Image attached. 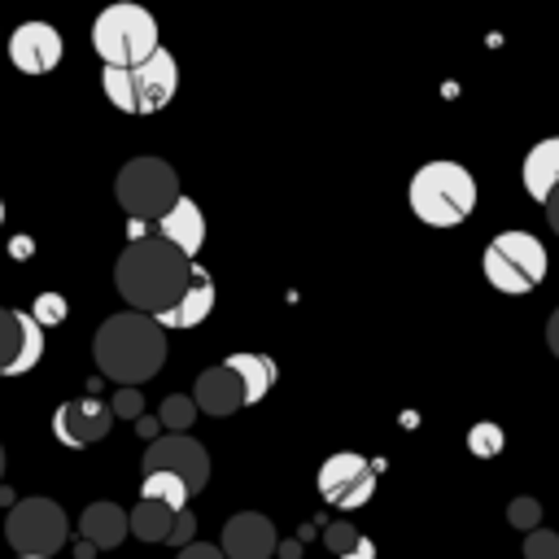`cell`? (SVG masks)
<instances>
[{
    "label": "cell",
    "mask_w": 559,
    "mask_h": 559,
    "mask_svg": "<svg viewBox=\"0 0 559 559\" xmlns=\"http://www.w3.org/2000/svg\"><path fill=\"white\" fill-rule=\"evenodd\" d=\"M192 275H197V262L162 236H135L114 262V284L122 301L148 319L175 310L192 288Z\"/></svg>",
    "instance_id": "cell-1"
},
{
    "label": "cell",
    "mask_w": 559,
    "mask_h": 559,
    "mask_svg": "<svg viewBox=\"0 0 559 559\" xmlns=\"http://www.w3.org/2000/svg\"><path fill=\"white\" fill-rule=\"evenodd\" d=\"M92 358L96 367L122 384V389H135L144 380H153L166 362V332L157 328V319L148 314H109L100 328H96V341H92Z\"/></svg>",
    "instance_id": "cell-2"
},
{
    "label": "cell",
    "mask_w": 559,
    "mask_h": 559,
    "mask_svg": "<svg viewBox=\"0 0 559 559\" xmlns=\"http://www.w3.org/2000/svg\"><path fill=\"white\" fill-rule=\"evenodd\" d=\"M411 210L428 227H459L476 210V179L459 162H424L411 175Z\"/></svg>",
    "instance_id": "cell-3"
},
{
    "label": "cell",
    "mask_w": 559,
    "mask_h": 559,
    "mask_svg": "<svg viewBox=\"0 0 559 559\" xmlns=\"http://www.w3.org/2000/svg\"><path fill=\"white\" fill-rule=\"evenodd\" d=\"M92 48L105 66H144L153 52H162L157 44V22L148 9L122 0V4H109L96 22H92Z\"/></svg>",
    "instance_id": "cell-4"
},
{
    "label": "cell",
    "mask_w": 559,
    "mask_h": 559,
    "mask_svg": "<svg viewBox=\"0 0 559 559\" xmlns=\"http://www.w3.org/2000/svg\"><path fill=\"white\" fill-rule=\"evenodd\" d=\"M100 87H105L109 105L122 109V114H157L162 105H170V96L179 87V66L162 48L144 66H127V70L105 66L100 70Z\"/></svg>",
    "instance_id": "cell-5"
},
{
    "label": "cell",
    "mask_w": 559,
    "mask_h": 559,
    "mask_svg": "<svg viewBox=\"0 0 559 559\" xmlns=\"http://www.w3.org/2000/svg\"><path fill=\"white\" fill-rule=\"evenodd\" d=\"M480 266H485V280H489L498 293L520 297V293H533V288L546 280L550 258H546V249H542V240H537L533 231H498V236L485 245Z\"/></svg>",
    "instance_id": "cell-6"
},
{
    "label": "cell",
    "mask_w": 559,
    "mask_h": 559,
    "mask_svg": "<svg viewBox=\"0 0 559 559\" xmlns=\"http://www.w3.org/2000/svg\"><path fill=\"white\" fill-rule=\"evenodd\" d=\"M114 197L131 218H166L179 205V175L170 162L162 157H131L118 179H114Z\"/></svg>",
    "instance_id": "cell-7"
},
{
    "label": "cell",
    "mask_w": 559,
    "mask_h": 559,
    "mask_svg": "<svg viewBox=\"0 0 559 559\" xmlns=\"http://www.w3.org/2000/svg\"><path fill=\"white\" fill-rule=\"evenodd\" d=\"M66 511L52 498H22L4 520V537L17 559H52L66 546Z\"/></svg>",
    "instance_id": "cell-8"
},
{
    "label": "cell",
    "mask_w": 559,
    "mask_h": 559,
    "mask_svg": "<svg viewBox=\"0 0 559 559\" xmlns=\"http://www.w3.org/2000/svg\"><path fill=\"white\" fill-rule=\"evenodd\" d=\"M376 472H380V463H367L362 454L341 450V454H332V459L319 467V493H323L332 507H341V511H358V507L371 502Z\"/></svg>",
    "instance_id": "cell-9"
},
{
    "label": "cell",
    "mask_w": 559,
    "mask_h": 559,
    "mask_svg": "<svg viewBox=\"0 0 559 559\" xmlns=\"http://www.w3.org/2000/svg\"><path fill=\"white\" fill-rule=\"evenodd\" d=\"M148 472H170L179 476L192 493L205 489L210 480V454L201 441H192L188 432H166V437H153L148 450H144V476Z\"/></svg>",
    "instance_id": "cell-10"
},
{
    "label": "cell",
    "mask_w": 559,
    "mask_h": 559,
    "mask_svg": "<svg viewBox=\"0 0 559 559\" xmlns=\"http://www.w3.org/2000/svg\"><path fill=\"white\" fill-rule=\"evenodd\" d=\"M109 424H114V406H105L96 393L70 397L52 415V432H57L61 445H92L109 432Z\"/></svg>",
    "instance_id": "cell-11"
},
{
    "label": "cell",
    "mask_w": 559,
    "mask_h": 559,
    "mask_svg": "<svg viewBox=\"0 0 559 559\" xmlns=\"http://www.w3.org/2000/svg\"><path fill=\"white\" fill-rule=\"evenodd\" d=\"M9 61L22 74H48V70H57V61H61V35H57V26H48V22H22L9 35Z\"/></svg>",
    "instance_id": "cell-12"
},
{
    "label": "cell",
    "mask_w": 559,
    "mask_h": 559,
    "mask_svg": "<svg viewBox=\"0 0 559 559\" xmlns=\"http://www.w3.org/2000/svg\"><path fill=\"white\" fill-rule=\"evenodd\" d=\"M218 550L227 559H271L275 550V524L262 511H240L223 524V542Z\"/></svg>",
    "instance_id": "cell-13"
},
{
    "label": "cell",
    "mask_w": 559,
    "mask_h": 559,
    "mask_svg": "<svg viewBox=\"0 0 559 559\" xmlns=\"http://www.w3.org/2000/svg\"><path fill=\"white\" fill-rule=\"evenodd\" d=\"M192 402H197V411H205V415H231V411L249 406V393H245L240 376H236L227 362H214V367H205V371L197 376Z\"/></svg>",
    "instance_id": "cell-14"
},
{
    "label": "cell",
    "mask_w": 559,
    "mask_h": 559,
    "mask_svg": "<svg viewBox=\"0 0 559 559\" xmlns=\"http://www.w3.org/2000/svg\"><path fill=\"white\" fill-rule=\"evenodd\" d=\"M79 533L92 550H114L131 533V511H122L118 502H92L79 515Z\"/></svg>",
    "instance_id": "cell-15"
},
{
    "label": "cell",
    "mask_w": 559,
    "mask_h": 559,
    "mask_svg": "<svg viewBox=\"0 0 559 559\" xmlns=\"http://www.w3.org/2000/svg\"><path fill=\"white\" fill-rule=\"evenodd\" d=\"M555 188H559V135H546L524 157V192L546 205Z\"/></svg>",
    "instance_id": "cell-16"
},
{
    "label": "cell",
    "mask_w": 559,
    "mask_h": 559,
    "mask_svg": "<svg viewBox=\"0 0 559 559\" xmlns=\"http://www.w3.org/2000/svg\"><path fill=\"white\" fill-rule=\"evenodd\" d=\"M157 236L170 240L175 249H183L188 258H197V249L205 240V214H201V205L192 197H179V205L157 223Z\"/></svg>",
    "instance_id": "cell-17"
},
{
    "label": "cell",
    "mask_w": 559,
    "mask_h": 559,
    "mask_svg": "<svg viewBox=\"0 0 559 559\" xmlns=\"http://www.w3.org/2000/svg\"><path fill=\"white\" fill-rule=\"evenodd\" d=\"M214 310V280H210V271H201L197 266V275H192V288L183 293V301L175 306V310H166V314H157V328L166 332V328H197V323H205V314Z\"/></svg>",
    "instance_id": "cell-18"
},
{
    "label": "cell",
    "mask_w": 559,
    "mask_h": 559,
    "mask_svg": "<svg viewBox=\"0 0 559 559\" xmlns=\"http://www.w3.org/2000/svg\"><path fill=\"white\" fill-rule=\"evenodd\" d=\"M227 367L240 376V384H245V393H249V406H253V402H262V397L271 393V384H275V362H271L266 354L240 349V354H231V358H227Z\"/></svg>",
    "instance_id": "cell-19"
},
{
    "label": "cell",
    "mask_w": 559,
    "mask_h": 559,
    "mask_svg": "<svg viewBox=\"0 0 559 559\" xmlns=\"http://www.w3.org/2000/svg\"><path fill=\"white\" fill-rule=\"evenodd\" d=\"M175 520H179V511H170L166 502H153V498H140L131 507V533L140 542H170Z\"/></svg>",
    "instance_id": "cell-20"
},
{
    "label": "cell",
    "mask_w": 559,
    "mask_h": 559,
    "mask_svg": "<svg viewBox=\"0 0 559 559\" xmlns=\"http://www.w3.org/2000/svg\"><path fill=\"white\" fill-rule=\"evenodd\" d=\"M140 498L166 502L170 511H188V498H192V489H188L179 476H170V472H148V476L140 480Z\"/></svg>",
    "instance_id": "cell-21"
},
{
    "label": "cell",
    "mask_w": 559,
    "mask_h": 559,
    "mask_svg": "<svg viewBox=\"0 0 559 559\" xmlns=\"http://www.w3.org/2000/svg\"><path fill=\"white\" fill-rule=\"evenodd\" d=\"M26 345V310H0V376L22 358Z\"/></svg>",
    "instance_id": "cell-22"
},
{
    "label": "cell",
    "mask_w": 559,
    "mask_h": 559,
    "mask_svg": "<svg viewBox=\"0 0 559 559\" xmlns=\"http://www.w3.org/2000/svg\"><path fill=\"white\" fill-rule=\"evenodd\" d=\"M502 441H507V432H502L493 419H480V424H472V432H467V450H472L476 459L502 454Z\"/></svg>",
    "instance_id": "cell-23"
},
{
    "label": "cell",
    "mask_w": 559,
    "mask_h": 559,
    "mask_svg": "<svg viewBox=\"0 0 559 559\" xmlns=\"http://www.w3.org/2000/svg\"><path fill=\"white\" fill-rule=\"evenodd\" d=\"M157 419H162V428H166V432H188V424L197 419V402L175 393V397H166V402H162Z\"/></svg>",
    "instance_id": "cell-24"
},
{
    "label": "cell",
    "mask_w": 559,
    "mask_h": 559,
    "mask_svg": "<svg viewBox=\"0 0 559 559\" xmlns=\"http://www.w3.org/2000/svg\"><path fill=\"white\" fill-rule=\"evenodd\" d=\"M507 524L524 528V537H528L533 528H542V502L537 498H511L507 502Z\"/></svg>",
    "instance_id": "cell-25"
},
{
    "label": "cell",
    "mask_w": 559,
    "mask_h": 559,
    "mask_svg": "<svg viewBox=\"0 0 559 559\" xmlns=\"http://www.w3.org/2000/svg\"><path fill=\"white\" fill-rule=\"evenodd\" d=\"M323 542H328V550H332V555L349 559V555L358 550V542H362V537H358V528H354V524H328V528H323Z\"/></svg>",
    "instance_id": "cell-26"
},
{
    "label": "cell",
    "mask_w": 559,
    "mask_h": 559,
    "mask_svg": "<svg viewBox=\"0 0 559 559\" xmlns=\"http://www.w3.org/2000/svg\"><path fill=\"white\" fill-rule=\"evenodd\" d=\"M524 559H559V533L533 528V533L524 537Z\"/></svg>",
    "instance_id": "cell-27"
},
{
    "label": "cell",
    "mask_w": 559,
    "mask_h": 559,
    "mask_svg": "<svg viewBox=\"0 0 559 559\" xmlns=\"http://www.w3.org/2000/svg\"><path fill=\"white\" fill-rule=\"evenodd\" d=\"M35 323L39 328H52V323H61L66 319V297L61 293H44V297H35Z\"/></svg>",
    "instance_id": "cell-28"
},
{
    "label": "cell",
    "mask_w": 559,
    "mask_h": 559,
    "mask_svg": "<svg viewBox=\"0 0 559 559\" xmlns=\"http://www.w3.org/2000/svg\"><path fill=\"white\" fill-rule=\"evenodd\" d=\"M109 406H114V415H122V419H140V415H144V397H140V389H118Z\"/></svg>",
    "instance_id": "cell-29"
},
{
    "label": "cell",
    "mask_w": 559,
    "mask_h": 559,
    "mask_svg": "<svg viewBox=\"0 0 559 559\" xmlns=\"http://www.w3.org/2000/svg\"><path fill=\"white\" fill-rule=\"evenodd\" d=\"M192 533H197V515H192V511H179V520H175V528H170V546L188 550V546H192Z\"/></svg>",
    "instance_id": "cell-30"
},
{
    "label": "cell",
    "mask_w": 559,
    "mask_h": 559,
    "mask_svg": "<svg viewBox=\"0 0 559 559\" xmlns=\"http://www.w3.org/2000/svg\"><path fill=\"white\" fill-rule=\"evenodd\" d=\"M179 559H227L218 546H210V542H192L188 550H179Z\"/></svg>",
    "instance_id": "cell-31"
},
{
    "label": "cell",
    "mask_w": 559,
    "mask_h": 559,
    "mask_svg": "<svg viewBox=\"0 0 559 559\" xmlns=\"http://www.w3.org/2000/svg\"><path fill=\"white\" fill-rule=\"evenodd\" d=\"M546 345H550V354L559 358V306H555V314L546 319Z\"/></svg>",
    "instance_id": "cell-32"
},
{
    "label": "cell",
    "mask_w": 559,
    "mask_h": 559,
    "mask_svg": "<svg viewBox=\"0 0 559 559\" xmlns=\"http://www.w3.org/2000/svg\"><path fill=\"white\" fill-rule=\"evenodd\" d=\"M546 223H550V231L559 236V188H555L550 201H546Z\"/></svg>",
    "instance_id": "cell-33"
},
{
    "label": "cell",
    "mask_w": 559,
    "mask_h": 559,
    "mask_svg": "<svg viewBox=\"0 0 559 559\" xmlns=\"http://www.w3.org/2000/svg\"><path fill=\"white\" fill-rule=\"evenodd\" d=\"M371 555H376V546H371V542H367V537H362V542H358V550H354V555H349V559H371Z\"/></svg>",
    "instance_id": "cell-34"
},
{
    "label": "cell",
    "mask_w": 559,
    "mask_h": 559,
    "mask_svg": "<svg viewBox=\"0 0 559 559\" xmlns=\"http://www.w3.org/2000/svg\"><path fill=\"white\" fill-rule=\"evenodd\" d=\"M157 424H162V419H144V415L135 419V428H140V432H157Z\"/></svg>",
    "instance_id": "cell-35"
},
{
    "label": "cell",
    "mask_w": 559,
    "mask_h": 559,
    "mask_svg": "<svg viewBox=\"0 0 559 559\" xmlns=\"http://www.w3.org/2000/svg\"><path fill=\"white\" fill-rule=\"evenodd\" d=\"M0 476H4V450H0Z\"/></svg>",
    "instance_id": "cell-36"
},
{
    "label": "cell",
    "mask_w": 559,
    "mask_h": 559,
    "mask_svg": "<svg viewBox=\"0 0 559 559\" xmlns=\"http://www.w3.org/2000/svg\"><path fill=\"white\" fill-rule=\"evenodd\" d=\"M0 223H4V201H0Z\"/></svg>",
    "instance_id": "cell-37"
}]
</instances>
